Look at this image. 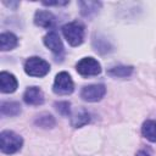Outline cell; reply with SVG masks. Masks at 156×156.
<instances>
[{"label": "cell", "instance_id": "cell-1", "mask_svg": "<svg viewBox=\"0 0 156 156\" xmlns=\"http://www.w3.org/2000/svg\"><path fill=\"white\" fill-rule=\"evenodd\" d=\"M23 144L22 138L12 130H2L0 133V150L4 154H15L21 150Z\"/></svg>", "mask_w": 156, "mask_h": 156}, {"label": "cell", "instance_id": "cell-2", "mask_svg": "<svg viewBox=\"0 0 156 156\" xmlns=\"http://www.w3.org/2000/svg\"><path fill=\"white\" fill-rule=\"evenodd\" d=\"M62 33L68 44L72 46H78L84 40V26L78 21L66 23L62 27Z\"/></svg>", "mask_w": 156, "mask_h": 156}, {"label": "cell", "instance_id": "cell-3", "mask_svg": "<svg viewBox=\"0 0 156 156\" xmlns=\"http://www.w3.org/2000/svg\"><path fill=\"white\" fill-rule=\"evenodd\" d=\"M50 65L41 57H29L24 63V72L30 77H44L49 73Z\"/></svg>", "mask_w": 156, "mask_h": 156}, {"label": "cell", "instance_id": "cell-4", "mask_svg": "<svg viewBox=\"0 0 156 156\" xmlns=\"http://www.w3.org/2000/svg\"><path fill=\"white\" fill-rule=\"evenodd\" d=\"M73 89H74L73 80L67 72H60L56 74L55 80H54V85H52V90L55 94L68 95L73 91Z\"/></svg>", "mask_w": 156, "mask_h": 156}, {"label": "cell", "instance_id": "cell-5", "mask_svg": "<svg viewBox=\"0 0 156 156\" xmlns=\"http://www.w3.org/2000/svg\"><path fill=\"white\" fill-rule=\"evenodd\" d=\"M76 69L80 76L89 77V76H98L101 72V66L98 60L94 57H83L76 65Z\"/></svg>", "mask_w": 156, "mask_h": 156}, {"label": "cell", "instance_id": "cell-6", "mask_svg": "<svg viewBox=\"0 0 156 156\" xmlns=\"http://www.w3.org/2000/svg\"><path fill=\"white\" fill-rule=\"evenodd\" d=\"M106 94V88L104 84H91L87 85L82 89L80 96L83 100L88 102H96L100 101Z\"/></svg>", "mask_w": 156, "mask_h": 156}, {"label": "cell", "instance_id": "cell-7", "mask_svg": "<svg viewBox=\"0 0 156 156\" xmlns=\"http://www.w3.org/2000/svg\"><path fill=\"white\" fill-rule=\"evenodd\" d=\"M18 87L17 79L12 73L2 71L0 73V90L4 94H10L13 93Z\"/></svg>", "mask_w": 156, "mask_h": 156}, {"label": "cell", "instance_id": "cell-8", "mask_svg": "<svg viewBox=\"0 0 156 156\" xmlns=\"http://www.w3.org/2000/svg\"><path fill=\"white\" fill-rule=\"evenodd\" d=\"M23 100L28 105L38 106L44 102V94L38 87H29L23 94Z\"/></svg>", "mask_w": 156, "mask_h": 156}, {"label": "cell", "instance_id": "cell-9", "mask_svg": "<svg viewBox=\"0 0 156 156\" xmlns=\"http://www.w3.org/2000/svg\"><path fill=\"white\" fill-rule=\"evenodd\" d=\"M34 23L41 28H51L55 23V16L50 11L38 10L34 15Z\"/></svg>", "mask_w": 156, "mask_h": 156}, {"label": "cell", "instance_id": "cell-10", "mask_svg": "<svg viewBox=\"0 0 156 156\" xmlns=\"http://www.w3.org/2000/svg\"><path fill=\"white\" fill-rule=\"evenodd\" d=\"M44 44L48 49H50L54 54H61L63 51L62 41L56 32H49L44 37Z\"/></svg>", "mask_w": 156, "mask_h": 156}, {"label": "cell", "instance_id": "cell-11", "mask_svg": "<svg viewBox=\"0 0 156 156\" xmlns=\"http://www.w3.org/2000/svg\"><path fill=\"white\" fill-rule=\"evenodd\" d=\"M78 4H79V7H80V13L85 17H90V16L98 13V11L101 7L100 1H93V0L79 1Z\"/></svg>", "mask_w": 156, "mask_h": 156}, {"label": "cell", "instance_id": "cell-12", "mask_svg": "<svg viewBox=\"0 0 156 156\" xmlns=\"http://www.w3.org/2000/svg\"><path fill=\"white\" fill-rule=\"evenodd\" d=\"M17 44H18V39L13 33L5 32V33L0 34V49L2 51L15 49L17 46Z\"/></svg>", "mask_w": 156, "mask_h": 156}, {"label": "cell", "instance_id": "cell-13", "mask_svg": "<svg viewBox=\"0 0 156 156\" xmlns=\"http://www.w3.org/2000/svg\"><path fill=\"white\" fill-rule=\"evenodd\" d=\"M141 133L144 138H146L149 141L155 143L156 141V121H152V119L145 121L141 127Z\"/></svg>", "mask_w": 156, "mask_h": 156}, {"label": "cell", "instance_id": "cell-14", "mask_svg": "<svg viewBox=\"0 0 156 156\" xmlns=\"http://www.w3.org/2000/svg\"><path fill=\"white\" fill-rule=\"evenodd\" d=\"M0 110L4 116H17L21 113V105L16 101H4Z\"/></svg>", "mask_w": 156, "mask_h": 156}, {"label": "cell", "instance_id": "cell-15", "mask_svg": "<svg viewBox=\"0 0 156 156\" xmlns=\"http://www.w3.org/2000/svg\"><path fill=\"white\" fill-rule=\"evenodd\" d=\"M89 121H90V116H89V113H88L87 111H84V110H80L78 113H74V115L72 116L71 123H72L73 127L79 128V127H82V126L89 123Z\"/></svg>", "mask_w": 156, "mask_h": 156}, {"label": "cell", "instance_id": "cell-16", "mask_svg": "<svg viewBox=\"0 0 156 156\" xmlns=\"http://www.w3.org/2000/svg\"><path fill=\"white\" fill-rule=\"evenodd\" d=\"M132 72H133L132 66H117V67H112L111 69H108V74L112 77H117V78L129 77Z\"/></svg>", "mask_w": 156, "mask_h": 156}, {"label": "cell", "instance_id": "cell-17", "mask_svg": "<svg viewBox=\"0 0 156 156\" xmlns=\"http://www.w3.org/2000/svg\"><path fill=\"white\" fill-rule=\"evenodd\" d=\"M34 123L41 128H52L55 126V118L49 113H41L37 117Z\"/></svg>", "mask_w": 156, "mask_h": 156}, {"label": "cell", "instance_id": "cell-18", "mask_svg": "<svg viewBox=\"0 0 156 156\" xmlns=\"http://www.w3.org/2000/svg\"><path fill=\"white\" fill-rule=\"evenodd\" d=\"M55 107L57 110L58 113H61L62 116H68L69 115V102L68 101H58L55 104Z\"/></svg>", "mask_w": 156, "mask_h": 156}, {"label": "cell", "instance_id": "cell-19", "mask_svg": "<svg viewBox=\"0 0 156 156\" xmlns=\"http://www.w3.org/2000/svg\"><path fill=\"white\" fill-rule=\"evenodd\" d=\"M41 4L45 6H60V5H67L68 1H43Z\"/></svg>", "mask_w": 156, "mask_h": 156}, {"label": "cell", "instance_id": "cell-20", "mask_svg": "<svg viewBox=\"0 0 156 156\" xmlns=\"http://www.w3.org/2000/svg\"><path fill=\"white\" fill-rule=\"evenodd\" d=\"M4 4H5L6 6H10V7L12 6V7L15 9V7H16V6H17L20 2H18V1H15V2H7V1H4Z\"/></svg>", "mask_w": 156, "mask_h": 156}, {"label": "cell", "instance_id": "cell-21", "mask_svg": "<svg viewBox=\"0 0 156 156\" xmlns=\"http://www.w3.org/2000/svg\"><path fill=\"white\" fill-rule=\"evenodd\" d=\"M136 156H150V154L146 152V151H144V150H140V151L136 154Z\"/></svg>", "mask_w": 156, "mask_h": 156}]
</instances>
